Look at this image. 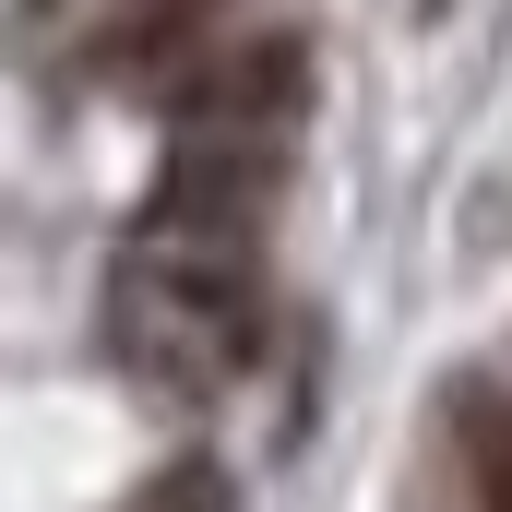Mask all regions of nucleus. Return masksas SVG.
<instances>
[{
	"label": "nucleus",
	"mask_w": 512,
	"mask_h": 512,
	"mask_svg": "<svg viewBox=\"0 0 512 512\" xmlns=\"http://www.w3.org/2000/svg\"><path fill=\"white\" fill-rule=\"evenodd\" d=\"M310 120V36L298 24H262V36H227L191 84H179V131H286Z\"/></svg>",
	"instance_id": "nucleus-1"
},
{
	"label": "nucleus",
	"mask_w": 512,
	"mask_h": 512,
	"mask_svg": "<svg viewBox=\"0 0 512 512\" xmlns=\"http://www.w3.org/2000/svg\"><path fill=\"white\" fill-rule=\"evenodd\" d=\"M453 465H465V512H512V393L453 382Z\"/></svg>",
	"instance_id": "nucleus-2"
},
{
	"label": "nucleus",
	"mask_w": 512,
	"mask_h": 512,
	"mask_svg": "<svg viewBox=\"0 0 512 512\" xmlns=\"http://www.w3.org/2000/svg\"><path fill=\"white\" fill-rule=\"evenodd\" d=\"M215 24H227V0H120L96 60H108V72H167V60H179V48H203Z\"/></svg>",
	"instance_id": "nucleus-3"
},
{
	"label": "nucleus",
	"mask_w": 512,
	"mask_h": 512,
	"mask_svg": "<svg viewBox=\"0 0 512 512\" xmlns=\"http://www.w3.org/2000/svg\"><path fill=\"white\" fill-rule=\"evenodd\" d=\"M131 512H227V477H215V465H167Z\"/></svg>",
	"instance_id": "nucleus-4"
}]
</instances>
